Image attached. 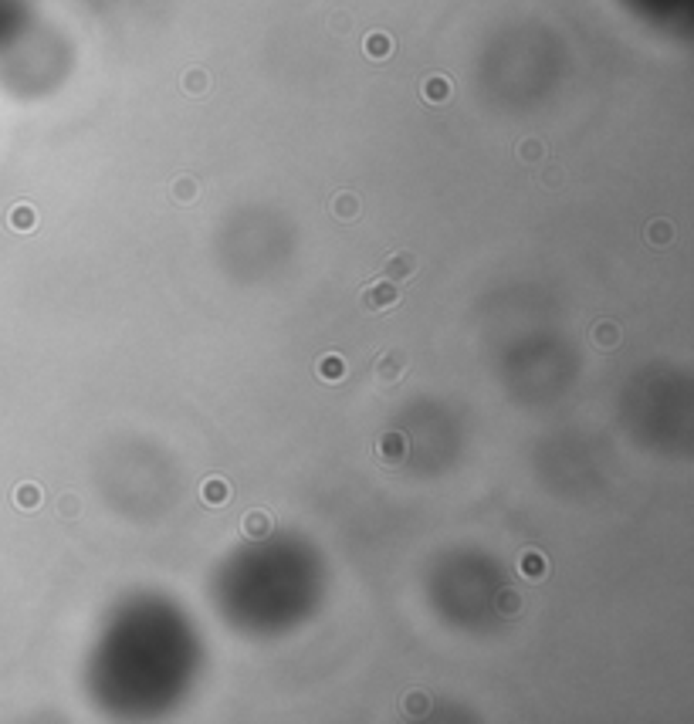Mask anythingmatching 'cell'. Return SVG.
Wrapping results in <instances>:
<instances>
[{
  "instance_id": "obj_16",
  "label": "cell",
  "mask_w": 694,
  "mask_h": 724,
  "mask_svg": "<svg viewBox=\"0 0 694 724\" xmlns=\"http://www.w3.org/2000/svg\"><path fill=\"white\" fill-rule=\"evenodd\" d=\"M10 220H14V227H17V231H31V227H34V213H31L27 207L14 210V217H10Z\"/></svg>"
},
{
  "instance_id": "obj_2",
  "label": "cell",
  "mask_w": 694,
  "mask_h": 724,
  "mask_svg": "<svg viewBox=\"0 0 694 724\" xmlns=\"http://www.w3.org/2000/svg\"><path fill=\"white\" fill-rule=\"evenodd\" d=\"M360 305L362 311H369V315H376V311H386V308H396L400 305V288L393 285V281H373V285H366L360 291Z\"/></svg>"
},
{
  "instance_id": "obj_11",
  "label": "cell",
  "mask_w": 694,
  "mask_h": 724,
  "mask_svg": "<svg viewBox=\"0 0 694 724\" xmlns=\"http://www.w3.org/2000/svg\"><path fill=\"white\" fill-rule=\"evenodd\" d=\"M332 210L339 213V217H356L360 204H356V197H353V193H339V197H335V204H332Z\"/></svg>"
},
{
  "instance_id": "obj_1",
  "label": "cell",
  "mask_w": 694,
  "mask_h": 724,
  "mask_svg": "<svg viewBox=\"0 0 694 724\" xmlns=\"http://www.w3.org/2000/svg\"><path fill=\"white\" fill-rule=\"evenodd\" d=\"M407 352L403 349H389V352H383L380 359H376V369H373V383H376V389L380 393H393V389L403 383V376H407Z\"/></svg>"
},
{
  "instance_id": "obj_9",
  "label": "cell",
  "mask_w": 694,
  "mask_h": 724,
  "mask_svg": "<svg viewBox=\"0 0 694 724\" xmlns=\"http://www.w3.org/2000/svg\"><path fill=\"white\" fill-rule=\"evenodd\" d=\"M318 376L322 379H342L346 376V362L339 359V356H325L322 365H318Z\"/></svg>"
},
{
  "instance_id": "obj_7",
  "label": "cell",
  "mask_w": 694,
  "mask_h": 724,
  "mask_svg": "<svg viewBox=\"0 0 694 724\" xmlns=\"http://www.w3.org/2000/svg\"><path fill=\"white\" fill-rule=\"evenodd\" d=\"M592 342H596L599 349H613V345L620 342V329L613 325V322H599L596 332H592Z\"/></svg>"
},
{
  "instance_id": "obj_12",
  "label": "cell",
  "mask_w": 694,
  "mask_h": 724,
  "mask_svg": "<svg viewBox=\"0 0 694 724\" xmlns=\"http://www.w3.org/2000/svg\"><path fill=\"white\" fill-rule=\"evenodd\" d=\"M14 501H17L21 508H34V504L41 501V491H38L34 484H21V488H17V494H14Z\"/></svg>"
},
{
  "instance_id": "obj_5",
  "label": "cell",
  "mask_w": 694,
  "mask_h": 724,
  "mask_svg": "<svg viewBox=\"0 0 694 724\" xmlns=\"http://www.w3.org/2000/svg\"><path fill=\"white\" fill-rule=\"evenodd\" d=\"M518 569H522L525 579L539 582V579H545V559H542L539 552H525V555H522V562H518Z\"/></svg>"
},
{
  "instance_id": "obj_18",
  "label": "cell",
  "mask_w": 694,
  "mask_h": 724,
  "mask_svg": "<svg viewBox=\"0 0 694 724\" xmlns=\"http://www.w3.org/2000/svg\"><path fill=\"white\" fill-rule=\"evenodd\" d=\"M539 156H542V142L532 139V142H525V146H522V159H539Z\"/></svg>"
},
{
  "instance_id": "obj_10",
  "label": "cell",
  "mask_w": 694,
  "mask_h": 724,
  "mask_svg": "<svg viewBox=\"0 0 694 724\" xmlns=\"http://www.w3.org/2000/svg\"><path fill=\"white\" fill-rule=\"evenodd\" d=\"M423 95H427L430 102H444V99L451 95V85H447L444 78H430V81L423 85Z\"/></svg>"
},
{
  "instance_id": "obj_6",
  "label": "cell",
  "mask_w": 694,
  "mask_h": 724,
  "mask_svg": "<svg viewBox=\"0 0 694 724\" xmlns=\"http://www.w3.org/2000/svg\"><path fill=\"white\" fill-rule=\"evenodd\" d=\"M200 497H204L207 504H224L227 501V484L220 481V477H210V481H204V488H200Z\"/></svg>"
},
{
  "instance_id": "obj_19",
  "label": "cell",
  "mask_w": 694,
  "mask_h": 724,
  "mask_svg": "<svg viewBox=\"0 0 694 724\" xmlns=\"http://www.w3.org/2000/svg\"><path fill=\"white\" fill-rule=\"evenodd\" d=\"M200 81H204L200 72H190V78H186V88H190V92H200Z\"/></svg>"
},
{
  "instance_id": "obj_14",
  "label": "cell",
  "mask_w": 694,
  "mask_h": 724,
  "mask_svg": "<svg viewBox=\"0 0 694 724\" xmlns=\"http://www.w3.org/2000/svg\"><path fill=\"white\" fill-rule=\"evenodd\" d=\"M647 240H650L654 247H661L664 240H670V227L664 224V220H654V227H650V233H647Z\"/></svg>"
},
{
  "instance_id": "obj_4",
  "label": "cell",
  "mask_w": 694,
  "mask_h": 724,
  "mask_svg": "<svg viewBox=\"0 0 694 724\" xmlns=\"http://www.w3.org/2000/svg\"><path fill=\"white\" fill-rule=\"evenodd\" d=\"M413 274H417V258H413L410 251H396L393 258H386V264H383L386 281L400 285V281H410Z\"/></svg>"
},
{
  "instance_id": "obj_3",
  "label": "cell",
  "mask_w": 694,
  "mask_h": 724,
  "mask_svg": "<svg viewBox=\"0 0 694 724\" xmlns=\"http://www.w3.org/2000/svg\"><path fill=\"white\" fill-rule=\"evenodd\" d=\"M407 454H410V443H407L403 434H383V437L376 440V457H380V464L383 467L403 464Z\"/></svg>"
},
{
  "instance_id": "obj_8",
  "label": "cell",
  "mask_w": 694,
  "mask_h": 724,
  "mask_svg": "<svg viewBox=\"0 0 694 724\" xmlns=\"http://www.w3.org/2000/svg\"><path fill=\"white\" fill-rule=\"evenodd\" d=\"M268 528H271V521H268V515H264V511H248V515H244V532H248L251 538H261V535H268Z\"/></svg>"
},
{
  "instance_id": "obj_13",
  "label": "cell",
  "mask_w": 694,
  "mask_h": 724,
  "mask_svg": "<svg viewBox=\"0 0 694 724\" xmlns=\"http://www.w3.org/2000/svg\"><path fill=\"white\" fill-rule=\"evenodd\" d=\"M518 609H522V595L518 593L505 589V593L498 595V613H508V616H512V613H518Z\"/></svg>"
},
{
  "instance_id": "obj_17",
  "label": "cell",
  "mask_w": 694,
  "mask_h": 724,
  "mask_svg": "<svg viewBox=\"0 0 694 724\" xmlns=\"http://www.w3.org/2000/svg\"><path fill=\"white\" fill-rule=\"evenodd\" d=\"M173 193H177V200L190 204V200H193V193H197V186H193V180H180L177 186H173Z\"/></svg>"
},
{
  "instance_id": "obj_15",
  "label": "cell",
  "mask_w": 694,
  "mask_h": 724,
  "mask_svg": "<svg viewBox=\"0 0 694 724\" xmlns=\"http://www.w3.org/2000/svg\"><path fill=\"white\" fill-rule=\"evenodd\" d=\"M366 51L373 54V58H386V51H389V41H386L383 34H373V38H366Z\"/></svg>"
}]
</instances>
